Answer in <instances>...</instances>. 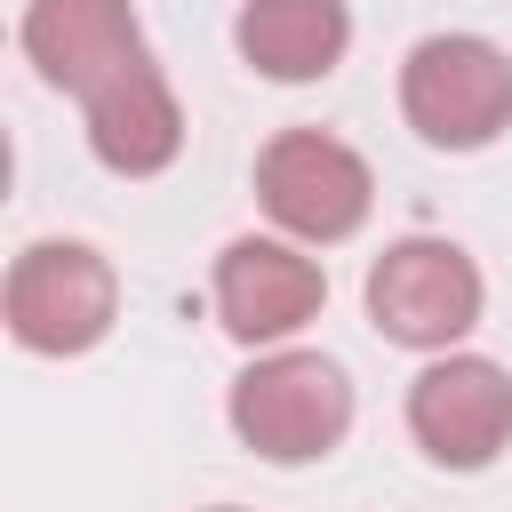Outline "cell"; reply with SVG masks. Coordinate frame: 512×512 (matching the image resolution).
<instances>
[{
	"label": "cell",
	"instance_id": "6da1fadb",
	"mask_svg": "<svg viewBox=\"0 0 512 512\" xmlns=\"http://www.w3.org/2000/svg\"><path fill=\"white\" fill-rule=\"evenodd\" d=\"M400 112L440 152H480L512 120V56L480 32H432L400 64Z\"/></svg>",
	"mask_w": 512,
	"mask_h": 512
},
{
	"label": "cell",
	"instance_id": "7a4b0ae2",
	"mask_svg": "<svg viewBox=\"0 0 512 512\" xmlns=\"http://www.w3.org/2000/svg\"><path fill=\"white\" fill-rule=\"evenodd\" d=\"M232 432L272 464H312L352 432V384L320 352H272L232 384Z\"/></svg>",
	"mask_w": 512,
	"mask_h": 512
},
{
	"label": "cell",
	"instance_id": "3957f363",
	"mask_svg": "<svg viewBox=\"0 0 512 512\" xmlns=\"http://www.w3.org/2000/svg\"><path fill=\"white\" fill-rule=\"evenodd\" d=\"M120 280L88 240H32L8 264V336L24 352H88L112 328Z\"/></svg>",
	"mask_w": 512,
	"mask_h": 512
},
{
	"label": "cell",
	"instance_id": "277c9868",
	"mask_svg": "<svg viewBox=\"0 0 512 512\" xmlns=\"http://www.w3.org/2000/svg\"><path fill=\"white\" fill-rule=\"evenodd\" d=\"M368 320L408 352H448L480 320V264L456 240H392L368 264Z\"/></svg>",
	"mask_w": 512,
	"mask_h": 512
},
{
	"label": "cell",
	"instance_id": "5b68a950",
	"mask_svg": "<svg viewBox=\"0 0 512 512\" xmlns=\"http://www.w3.org/2000/svg\"><path fill=\"white\" fill-rule=\"evenodd\" d=\"M256 200L296 240H344V232H360V216L376 200V176L352 144H336L320 128H288L256 160Z\"/></svg>",
	"mask_w": 512,
	"mask_h": 512
},
{
	"label": "cell",
	"instance_id": "8992f818",
	"mask_svg": "<svg viewBox=\"0 0 512 512\" xmlns=\"http://www.w3.org/2000/svg\"><path fill=\"white\" fill-rule=\"evenodd\" d=\"M408 432L432 464L480 472L512 440V376L480 352H448L408 384Z\"/></svg>",
	"mask_w": 512,
	"mask_h": 512
},
{
	"label": "cell",
	"instance_id": "52a82bcc",
	"mask_svg": "<svg viewBox=\"0 0 512 512\" xmlns=\"http://www.w3.org/2000/svg\"><path fill=\"white\" fill-rule=\"evenodd\" d=\"M24 56L40 64L48 88H72L88 104L128 64H144V24L128 0H32L24 8Z\"/></svg>",
	"mask_w": 512,
	"mask_h": 512
},
{
	"label": "cell",
	"instance_id": "ba28073f",
	"mask_svg": "<svg viewBox=\"0 0 512 512\" xmlns=\"http://www.w3.org/2000/svg\"><path fill=\"white\" fill-rule=\"evenodd\" d=\"M328 304V280H320V264L304 256V248H288V240H232L224 256H216V320L240 336V344H280V336H296L312 312Z\"/></svg>",
	"mask_w": 512,
	"mask_h": 512
},
{
	"label": "cell",
	"instance_id": "9c48e42d",
	"mask_svg": "<svg viewBox=\"0 0 512 512\" xmlns=\"http://www.w3.org/2000/svg\"><path fill=\"white\" fill-rule=\"evenodd\" d=\"M88 144H96V160L112 176H160L184 152V112H176L168 80L152 72V56L88 96Z\"/></svg>",
	"mask_w": 512,
	"mask_h": 512
},
{
	"label": "cell",
	"instance_id": "30bf717a",
	"mask_svg": "<svg viewBox=\"0 0 512 512\" xmlns=\"http://www.w3.org/2000/svg\"><path fill=\"white\" fill-rule=\"evenodd\" d=\"M232 40L264 80H320L344 64L352 16H344V0H248Z\"/></svg>",
	"mask_w": 512,
	"mask_h": 512
}]
</instances>
